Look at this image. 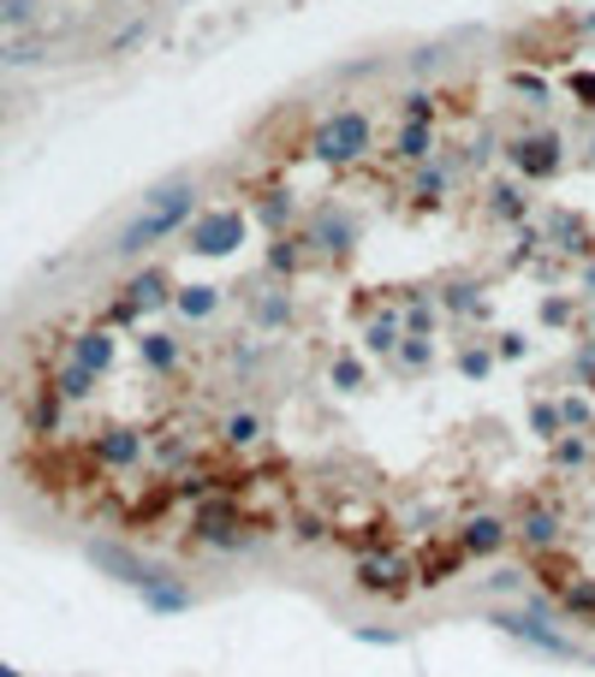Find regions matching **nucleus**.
Segmentation results:
<instances>
[{"label": "nucleus", "instance_id": "f257e3e1", "mask_svg": "<svg viewBox=\"0 0 595 677\" xmlns=\"http://www.w3.org/2000/svg\"><path fill=\"white\" fill-rule=\"evenodd\" d=\"M197 185L191 179H167L162 190H150L143 197V209L120 226V238H113V256L120 262H137V256H150L155 244H167V238H179V232H191V220H197Z\"/></svg>", "mask_w": 595, "mask_h": 677}, {"label": "nucleus", "instance_id": "f03ea898", "mask_svg": "<svg viewBox=\"0 0 595 677\" xmlns=\"http://www.w3.org/2000/svg\"><path fill=\"white\" fill-rule=\"evenodd\" d=\"M488 624L500 630V636L536 647V654H554V659H577V642L560 630V612L548 607V600L525 595V607H488Z\"/></svg>", "mask_w": 595, "mask_h": 677}, {"label": "nucleus", "instance_id": "7ed1b4c3", "mask_svg": "<svg viewBox=\"0 0 595 677\" xmlns=\"http://www.w3.org/2000/svg\"><path fill=\"white\" fill-rule=\"evenodd\" d=\"M370 149H375V131H370L364 108H333L328 120L310 131V155L328 160V167H357Z\"/></svg>", "mask_w": 595, "mask_h": 677}, {"label": "nucleus", "instance_id": "20e7f679", "mask_svg": "<svg viewBox=\"0 0 595 677\" xmlns=\"http://www.w3.org/2000/svg\"><path fill=\"white\" fill-rule=\"evenodd\" d=\"M191 535L202 541V547L244 553V547H256V541H263V529H256V518H244V511H239V499H232V493H214V499H202V506H197Z\"/></svg>", "mask_w": 595, "mask_h": 677}, {"label": "nucleus", "instance_id": "39448f33", "mask_svg": "<svg viewBox=\"0 0 595 677\" xmlns=\"http://www.w3.org/2000/svg\"><path fill=\"white\" fill-rule=\"evenodd\" d=\"M352 582L364 588V595H375V600H405L417 588V558H405V553H364V558H357V570H352Z\"/></svg>", "mask_w": 595, "mask_h": 677}, {"label": "nucleus", "instance_id": "423d86ee", "mask_svg": "<svg viewBox=\"0 0 595 677\" xmlns=\"http://www.w3.org/2000/svg\"><path fill=\"white\" fill-rule=\"evenodd\" d=\"M185 238H191L185 249H197V256H232V249L251 238V220H244L239 209H202Z\"/></svg>", "mask_w": 595, "mask_h": 677}, {"label": "nucleus", "instance_id": "0eeeda50", "mask_svg": "<svg viewBox=\"0 0 595 677\" xmlns=\"http://www.w3.org/2000/svg\"><path fill=\"white\" fill-rule=\"evenodd\" d=\"M506 160H513L525 179H554L565 167V149H560V131H518L506 143Z\"/></svg>", "mask_w": 595, "mask_h": 677}, {"label": "nucleus", "instance_id": "6e6552de", "mask_svg": "<svg viewBox=\"0 0 595 677\" xmlns=\"http://www.w3.org/2000/svg\"><path fill=\"white\" fill-rule=\"evenodd\" d=\"M84 558H90L101 577H113V582H125V588H143L155 570H162V565H150L137 547H125V541H84Z\"/></svg>", "mask_w": 595, "mask_h": 677}, {"label": "nucleus", "instance_id": "1a4fd4ad", "mask_svg": "<svg viewBox=\"0 0 595 677\" xmlns=\"http://www.w3.org/2000/svg\"><path fill=\"white\" fill-rule=\"evenodd\" d=\"M459 547L464 558H500L506 553V541H513V523L500 518V511H476V518H464L459 523Z\"/></svg>", "mask_w": 595, "mask_h": 677}, {"label": "nucleus", "instance_id": "9d476101", "mask_svg": "<svg viewBox=\"0 0 595 677\" xmlns=\"http://www.w3.org/2000/svg\"><path fill=\"white\" fill-rule=\"evenodd\" d=\"M137 595H143V607H150L155 618H173V612H191V607H197V588L185 582L179 570H167V565L155 570V577L143 582Z\"/></svg>", "mask_w": 595, "mask_h": 677}, {"label": "nucleus", "instance_id": "9b49d317", "mask_svg": "<svg viewBox=\"0 0 595 677\" xmlns=\"http://www.w3.org/2000/svg\"><path fill=\"white\" fill-rule=\"evenodd\" d=\"M304 244H322L328 256H352V244H357V226H352V220H345V214L328 202V209H316V220H310V226H304Z\"/></svg>", "mask_w": 595, "mask_h": 677}, {"label": "nucleus", "instance_id": "f8f14e48", "mask_svg": "<svg viewBox=\"0 0 595 677\" xmlns=\"http://www.w3.org/2000/svg\"><path fill=\"white\" fill-rule=\"evenodd\" d=\"M173 279L162 274V268H143L132 286H125V303H120V315H137V309H162V303H173Z\"/></svg>", "mask_w": 595, "mask_h": 677}, {"label": "nucleus", "instance_id": "ddd939ff", "mask_svg": "<svg viewBox=\"0 0 595 677\" xmlns=\"http://www.w3.org/2000/svg\"><path fill=\"white\" fill-rule=\"evenodd\" d=\"M143 458V434L137 429H101L96 434V464L101 469H132Z\"/></svg>", "mask_w": 595, "mask_h": 677}, {"label": "nucleus", "instance_id": "4468645a", "mask_svg": "<svg viewBox=\"0 0 595 677\" xmlns=\"http://www.w3.org/2000/svg\"><path fill=\"white\" fill-rule=\"evenodd\" d=\"M513 541H525L530 553H554L560 547V518L548 506H530L525 518L513 523Z\"/></svg>", "mask_w": 595, "mask_h": 677}, {"label": "nucleus", "instance_id": "2eb2a0df", "mask_svg": "<svg viewBox=\"0 0 595 677\" xmlns=\"http://www.w3.org/2000/svg\"><path fill=\"white\" fill-rule=\"evenodd\" d=\"M113 351H120V345H113L108 328H90V333L71 338V363H84L90 375H108L113 369Z\"/></svg>", "mask_w": 595, "mask_h": 677}, {"label": "nucleus", "instance_id": "dca6fc26", "mask_svg": "<svg viewBox=\"0 0 595 677\" xmlns=\"http://www.w3.org/2000/svg\"><path fill=\"white\" fill-rule=\"evenodd\" d=\"M434 149V125H417V120H399L394 125V160H405V167H423Z\"/></svg>", "mask_w": 595, "mask_h": 677}, {"label": "nucleus", "instance_id": "f3484780", "mask_svg": "<svg viewBox=\"0 0 595 677\" xmlns=\"http://www.w3.org/2000/svg\"><path fill=\"white\" fill-rule=\"evenodd\" d=\"M464 565V547L453 541V547H429L423 558H417V588H441V582H453V570Z\"/></svg>", "mask_w": 595, "mask_h": 677}, {"label": "nucleus", "instance_id": "a211bd4d", "mask_svg": "<svg viewBox=\"0 0 595 677\" xmlns=\"http://www.w3.org/2000/svg\"><path fill=\"white\" fill-rule=\"evenodd\" d=\"M263 434H268V422L256 417V410H232V417L221 422V440H227L232 452H251V446H256V440H263Z\"/></svg>", "mask_w": 595, "mask_h": 677}, {"label": "nucleus", "instance_id": "6ab92c4d", "mask_svg": "<svg viewBox=\"0 0 595 677\" xmlns=\"http://www.w3.org/2000/svg\"><path fill=\"white\" fill-rule=\"evenodd\" d=\"M173 309H179L185 321H209L214 309H221V286H179L173 291Z\"/></svg>", "mask_w": 595, "mask_h": 677}, {"label": "nucleus", "instance_id": "aec40b11", "mask_svg": "<svg viewBox=\"0 0 595 677\" xmlns=\"http://www.w3.org/2000/svg\"><path fill=\"white\" fill-rule=\"evenodd\" d=\"M548 238H554L560 249H572V256H590V249H595V244H590V226H584L577 214H565V209L548 214Z\"/></svg>", "mask_w": 595, "mask_h": 677}, {"label": "nucleus", "instance_id": "412c9836", "mask_svg": "<svg viewBox=\"0 0 595 677\" xmlns=\"http://www.w3.org/2000/svg\"><path fill=\"white\" fill-rule=\"evenodd\" d=\"M530 434L542 440V446H554V440L572 434V429H565V417H560V399H530Z\"/></svg>", "mask_w": 595, "mask_h": 677}, {"label": "nucleus", "instance_id": "4be33fe9", "mask_svg": "<svg viewBox=\"0 0 595 677\" xmlns=\"http://www.w3.org/2000/svg\"><path fill=\"white\" fill-rule=\"evenodd\" d=\"M137 351H143V363H150L155 375H173V369H179V338H173V333H143Z\"/></svg>", "mask_w": 595, "mask_h": 677}, {"label": "nucleus", "instance_id": "5701e85b", "mask_svg": "<svg viewBox=\"0 0 595 677\" xmlns=\"http://www.w3.org/2000/svg\"><path fill=\"white\" fill-rule=\"evenodd\" d=\"M483 588H488L495 600H525V595H530V570H525V565H495V570L483 577Z\"/></svg>", "mask_w": 595, "mask_h": 677}, {"label": "nucleus", "instance_id": "b1692460", "mask_svg": "<svg viewBox=\"0 0 595 677\" xmlns=\"http://www.w3.org/2000/svg\"><path fill=\"white\" fill-rule=\"evenodd\" d=\"M364 338H370L375 357H394V351L405 345V321L394 315V309H387V315H375V321H370V333H364Z\"/></svg>", "mask_w": 595, "mask_h": 677}, {"label": "nucleus", "instance_id": "393cba45", "mask_svg": "<svg viewBox=\"0 0 595 677\" xmlns=\"http://www.w3.org/2000/svg\"><path fill=\"white\" fill-rule=\"evenodd\" d=\"M96 380L101 375H90V369H84V363H60V375H54V387H60V399L66 404H78V399H90V392H96Z\"/></svg>", "mask_w": 595, "mask_h": 677}, {"label": "nucleus", "instance_id": "a878e982", "mask_svg": "<svg viewBox=\"0 0 595 677\" xmlns=\"http://www.w3.org/2000/svg\"><path fill=\"white\" fill-rule=\"evenodd\" d=\"M488 214L506 220V226H513V220H525V214H530L525 190H518V185H488Z\"/></svg>", "mask_w": 595, "mask_h": 677}, {"label": "nucleus", "instance_id": "bb28decb", "mask_svg": "<svg viewBox=\"0 0 595 677\" xmlns=\"http://www.w3.org/2000/svg\"><path fill=\"white\" fill-rule=\"evenodd\" d=\"M417 197H423V202L447 197V167H441V160H423V167H417Z\"/></svg>", "mask_w": 595, "mask_h": 677}, {"label": "nucleus", "instance_id": "cd10ccee", "mask_svg": "<svg viewBox=\"0 0 595 677\" xmlns=\"http://www.w3.org/2000/svg\"><path fill=\"white\" fill-rule=\"evenodd\" d=\"M441 309H453V315H476V309H483V298H476V286L453 279V286L441 291Z\"/></svg>", "mask_w": 595, "mask_h": 677}, {"label": "nucleus", "instance_id": "c85d7f7f", "mask_svg": "<svg viewBox=\"0 0 595 677\" xmlns=\"http://www.w3.org/2000/svg\"><path fill=\"white\" fill-rule=\"evenodd\" d=\"M488 369H495V351H488V345H464L459 351V375L464 380H483Z\"/></svg>", "mask_w": 595, "mask_h": 677}, {"label": "nucleus", "instance_id": "c756f323", "mask_svg": "<svg viewBox=\"0 0 595 677\" xmlns=\"http://www.w3.org/2000/svg\"><path fill=\"white\" fill-rule=\"evenodd\" d=\"M293 214H298V209H293V197H286V190H268V202L256 209V220H263V226H274V232H280Z\"/></svg>", "mask_w": 595, "mask_h": 677}, {"label": "nucleus", "instance_id": "7c9ffc66", "mask_svg": "<svg viewBox=\"0 0 595 677\" xmlns=\"http://www.w3.org/2000/svg\"><path fill=\"white\" fill-rule=\"evenodd\" d=\"M429 328H434L429 298H411V303H405V338H429Z\"/></svg>", "mask_w": 595, "mask_h": 677}, {"label": "nucleus", "instance_id": "2f4dec72", "mask_svg": "<svg viewBox=\"0 0 595 677\" xmlns=\"http://www.w3.org/2000/svg\"><path fill=\"white\" fill-rule=\"evenodd\" d=\"M560 417H565V429H572V434L595 429V410H590V399H577V392H572V399H560Z\"/></svg>", "mask_w": 595, "mask_h": 677}, {"label": "nucleus", "instance_id": "473e14b6", "mask_svg": "<svg viewBox=\"0 0 595 677\" xmlns=\"http://www.w3.org/2000/svg\"><path fill=\"white\" fill-rule=\"evenodd\" d=\"M590 458V434H565V440H554V464L560 469H577Z\"/></svg>", "mask_w": 595, "mask_h": 677}, {"label": "nucleus", "instance_id": "72a5a7b5", "mask_svg": "<svg viewBox=\"0 0 595 677\" xmlns=\"http://www.w3.org/2000/svg\"><path fill=\"white\" fill-rule=\"evenodd\" d=\"M36 24V0H0V31H24Z\"/></svg>", "mask_w": 595, "mask_h": 677}, {"label": "nucleus", "instance_id": "f704fd0d", "mask_svg": "<svg viewBox=\"0 0 595 677\" xmlns=\"http://www.w3.org/2000/svg\"><path fill=\"white\" fill-rule=\"evenodd\" d=\"M328 380H333L340 392H357V387H364V363H357V357H333Z\"/></svg>", "mask_w": 595, "mask_h": 677}, {"label": "nucleus", "instance_id": "c9c22d12", "mask_svg": "<svg viewBox=\"0 0 595 677\" xmlns=\"http://www.w3.org/2000/svg\"><path fill=\"white\" fill-rule=\"evenodd\" d=\"M399 120H417V125H434V96L429 90H411L399 101Z\"/></svg>", "mask_w": 595, "mask_h": 677}, {"label": "nucleus", "instance_id": "e433bc0d", "mask_svg": "<svg viewBox=\"0 0 595 677\" xmlns=\"http://www.w3.org/2000/svg\"><path fill=\"white\" fill-rule=\"evenodd\" d=\"M293 541H304V547L328 541V518H316V511H304V518H293Z\"/></svg>", "mask_w": 595, "mask_h": 677}, {"label": "nucleus", "instance_id": "4c0bfd02", "mask_svg": "<svg viewBox=\"0 0 595 677\" xmlns=\"http://www.w3.org/2000/svg\"><path fill=\"white\" fill-rule=\"evenodd\" d=\"M394 357H399V369H423V363L434 357V351H429V338H405V345L394 351Z\"/></svg>", "mask_w": 595, "mask_h": 677}, {"label": "nucleus", "instance_id": "58836bf2", "mask_svg": "<svg viewBox=\"0 0 595 677\" xmlns=\"http://www.w3.org/2000/svg\"><path fill=\"white\" fill-rule=\"evenodd\" d=\"M286 309H293V303H286L280 291H274V298H263V303H256V328H280Z\"/></svg>", "mask_w": 595, "mask_h": 677}, {"label": "nucleus", "instance_id": "ea45409f", "mask_svg": "<svg viewBox=\"0 0 595 677\" xmlns=\"http://www.w3.org/2000/svg\"><path fill=\"white\" fill-rule=\"evenodd\" d=\"M577 380L595 392V338H590V345H577Z\"/></svg>", "mask_w": 595, "mask_h": 677}, {"label": "nucleus", "instance_id": "a19ab883", "mask_svg": "<svg viewBox=\"0 0 595 677\" xmlns=\"http://www.w3.org/2000/svg\"><path fill=\"white\" fill-rule=\"evenodd\" d=\"M572 96H577V108H595V71H577V78H572Z\"/></svg>", "mask_w": 595, "mask_h": 677}, {"label": "nucleus", "instance_id": "79ce46f5", "mask_svg": "<svg viewBox=\"0 0 595 677\" xmlns=\"http://www.w3.org/2000/svg\"><path fill=\"white\" fill-rule=\"evenodd\" d=\"M357 642H370V647H399V630H375V624H364V630H357Z\"/></svg>", "mask_w": 595, "mask_h": 677}, {"label": "nucleus", "instance_id": "37998d69", "mask_svg": "<svg viewBox=\"0 0 595 677\" xmlns=\"http://www.w3.org/2000/svg\"><path fill=\"white\" fill-rule=\"evenodd\" d=\"M268 268L274 274H293V238H280V244L268 249Z\"/></svg>", "mask_w": 595, "mask_h": 677}, {"label": "nucleus", "instance_id": "c03bdc74", "mask_svg": "<svg viewBox=\"0 0 595 677\" xmlns=\"http://www.w3.org/2000/svg\"><path fill=\"white\" fill-rule=\"evenodd\" d=\"M542 321H548V328H560V321H572V303H565V298H548V303H542Z\"/></svg>", "mask_w": 595, "mask_h": 677}, {"label": "nucleus", "instance_id": "a18cd8bd", "mask_svg": "<svg viewBox=\"0 0 595 677\" xmlns=\"http://www.w3.org/2000/svg\"><path fill=\"white\" fill-rule=\"evenodd\" d=\"M495 357L518 363V357H525V338H518V333H500V351H495Z\"/></svg>", "mask_w": 595, "mask_h": 677}, {"label": "nucleus", "instance_id": "49530a36", "mask_svg": "<svg viewBox=\"0 0 595 677\" xmlns=\"http://www.w3.org/2000/svg\"><path fill=\"white\" fill-rule=\"evenodd\" d=\"M584 291H590V298H595V262H590V268H584Z\"/></svg>", "mask_w": 595, "mask_h": 677}, {"label": "nucleus", "instance_id": "de8ad7c7", "mask_svg": "<svg viewBox=\"0 0 595 677\" xmlns=\"http://www.w3.org/2000/svg\"><path fill=\"white\" fill-rule=\"evenodd\" d=\"M584 167L595 173V137H590V149H584Z\"/></svg>", "mask_w": 595, "mask_h": 677}, {"label": "nucleus", "instance_id": "09e8293b", "mask_svg": "<svg viewBox=\"0 0 595 677\" xmlns=\"http://www.w3.org/2000/svg\"><path fill=\"white\" fill-rule=\"evenodd\" d=\"M0 677H19V672H12V666H7V659H0Z\"/></svg>", "mask_w": 595, "mask_h": 677}, {"label": "nucleus", "instance_id": "8fccbe9b", "mask_svg": "<svg viewBox=\"0 0 595 677\" xmlns=\"http://www.w3.org/2000/svg\"><path fill=\"white\" fill-rule=\"evenodd\" d=\"M584 31H595V12H590V19H584Z\"/></svg>", "mask_w": 595, "mask_h": 677}, {"label": "nucleus", "instance_id": "3c124183", "mask_svg": "<svg viewBox=\"0 0 595 677\" xmlns=\"http://www.w3.org/2000/svg\"><path fill=\"white\" fill-rule=\"evenodd\" d=\"M590 321H595V315H590Z\"/></svg>", "mask_w": 595, "mask_h": 677}]
</instances>
